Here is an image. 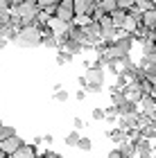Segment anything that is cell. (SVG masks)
Listing matches in <instances>:
<instances>
[{
  "instance_id": "1",
  "label": "cell",
  "mask_w": 156,
  "mask_h": 158,
  "mask_svg": "<svg viewBox=\"0 0 156 158\" xmlns=\"http://www.w3.org/2000/svg\"><path fill=\"white\" fill-rule=\"evenodd\" d=\"M41 41H43V36H41V32L36 30V27H23V30H18V36H16V45L20 48H36L41 45Z\"/></svg>"
},
{
  "instance_id": "2",
  "label": "cell",
  "mask_w": 156,
  "mask_h": 158,
  "mask_svg": "<svg viewBox=\"0 0 156 158\" xmlns=\"http://www.w3.org/2000/svg\"><path fill=\"white\" fill-rule=\"evenodd\" d=\"M54 18L61 20V23L66 25H73L75 23V5L73 0H59V5H57V11H54Z\"/></svg>"
},
{
  "instance_id": "3",
  "label": "cell",
  "mask_w": 156,
  "mask_h": 158,
  "mask_svg": "<svg viewBox=\"0 0 156 158\" xmlns=\"http://www.w3.org/2000/svg\"><path fill=\"white\" fill-rule=\"evenodd\" d=\"M73 5H75V16L77 18H93V11L97 7L95 0H73Z\"/></svg>"
},
{
  "instance_id": "4",
  "label": "cell",
  "mask_w": 156,
  "mask_h": 158,
  "mask_svg": "<svg viewBox=\"0 0 156 158\" xmlns=\"http://www.w3.org/2000/svg\"><path fill=\"white\" fill-rule=\"evenodd\" d=\"M23 145H25V142H23V138H20V135H11V138H7V140L0 142V149H2V154H5L7 158H9L11 154H16Z\"/></svg>"
},
{
  "instance_id": "5",
  "label": "cell",
  "mask_w": 156,
  "mask_h": 158,
  "mask_svg": "<svg viewBox=\"0 0 156 158\" xmlns=\"http://www.w3.org/2000/svg\"><path fill=\"white\" fill-rule=\"evenodd\" d=\"M116 109H118V118H133V115H138V104L131 102V99H122Z\"/></svg>"
},
{
  "instance_id": "6",
  "label": "cell",
  "mask_w": 156,
  "mask_h": 158,
  "mask_svg": "<svg viewBox=\"0 0 156 158\" xmlns=\"http://www.w3.org/2000/svg\"><path fill=\"white\" fill-rule=\"evenodd\" d=\"M84 79H86V84H97V86H102V81H104V68H100V66L86 68Z\"/></svg>"
},
{
  "instance_id": "7",
  "label": "cell",
  "mask_w": 156,
  "mask_h": 158,
  "mask_svg": "<svg viewBox=\"0 0 156 158\" xmlns=\"http://www.w3.org/2000/svg\"><path fill=\"white\" fill-rule=\"evenodd\" d=\"M140 109H143V113H145L152 122L156 120V102H154L152 95H143V99H140Z\"/></svg>"
},
{
  "instance_id": "8",
  "label": "cell",
  "mask_w": 156,
  "mask_h": 158,
  "mask_svg": "<svg viewBox=\"0 0 156 158\" xmlns=\"http://www.w3.org/2000/svg\"><path fill=\"white\" fill-rule=\"evenodd\" d=\"M9 158H39V147H34V145H23L16 154H11Z\"/></svg>"
},
{
  "instance_id": "9",
  "label": "cell",
  "mask_w": 156,
  "mask_h": 158,
  "mask_svg": "<svg viewBox=\"0 0 156 158\" xmlns=\"http://www.w3.org/2000/svg\"><path fill=\"white\" fill-rule=\"evenodd\" d=\"M140 25H143L147 32H152L154 27H156V9L145 11V14H143V20H140Z\"/></svg>"
},
{
  "instance_id": "10",
  "label": "cell",
  "mask_w": 156,
  "mask_h": 158,
  "mask_svg": "<svg viewBox=\"0 0 156 158\" xmlns=\"http://www.w3.org/2000/svg\"><path fill=\"white\" fill-rule=\"evenodd\" d=\"M111 20H113V27L122 32V27H124V23H127V11H122V9H116V11L111 14Z\"/></svg>"
},
{
  "instance_id": "11",
  "label": "cell",
  "mask_w": 156,
  "mask_h": 158,
  "mask_svg": "<svg viewBox=\"0 0 156 158\" xmlns=\"http://www.w3.org/2000/svg\"><path fill=\"white\" fill-rule=\"evenodd\" d=\"M109 138H111V140L120 147L122 142L129 140V135H127V131H122V129H118V127H116V129H111V131H109Z\"/></svg>"
},
{
  "instance_id": "12",
  "label": "cell",
  "mask_w": 156,
  "mask_h": 158,
  "mask_svg": "<svg viewBox=\"0 0 156 158\" xmlns=\"http://www.w3.org/2000/svg\"><path fill=\"white\" fill-rule=\"evenodd\" d=\"M133 147H136V154L138 156H143V154H152L154 149H152V142L150 140H138V142H133Z\"/></svg>"
},
{
  "instance_id": "13",
  "label": "cell",
  "mask_w": 156,
  "mask_h": 158,
  "mask_svg": "<svg viewBox=\"0 0 156 158\" xmlns=\"http://www.w3.org/2000/svg\"><path fill=\"white\" fill-rule=\"evenodd\" d=\"M118 149H120V156H122V158H133V154H136V147H133V142H122Z\"/></svg>"
},
{
  "instance_id": "14",
  "label": "cell",
  "mask_w": 156,
  "mask_h": 158,
  "mask_svg": "<svg viewBox=\"0 0 156 158\" xmlns=\"http://www.w3.org/2000/svg\"><path fill=\"white\" fill-rule=\"evenodd\" d=\"M97 7H100L104 14H113V11L118 9V2H116V0H100V2H97Z\"/></svg>"
},
{
  "instance_id": "15",
  "label": "cell",
  "mask_w": 156,
  "mask_h": 158,
  "mask_svg": "<svg viewBox=\"0 0 156 158\" xmlns=\"http://www.w3.org/2000/svg\"><path fill=\"white\" fill-rule=\"evenodd\" d=\"M41 43H43L45 48H57V50H59V39H57V36H54L52 32L43 34V41H41Z\"/></svg>"
},
{
  "instance_id": "16",
  "label": "cell",
  "mask_w": 156,
  "mask_h": 158,
  "mask_svg": "<svg viewBox=\"0 0 156 158\" xmlns=\"http://www.w3.org/2000/svg\"><path fill=\"white\" fill-rule=\"evenodd\" d=\"M9 0H0V25L7 20V16H9Z\"/></svg>"
},
{
  "instance_id": "17",
  "label": "cell",
  "mask_w": 156,
  "mask_h": 158,
  "mask_svg": "<svg viewBox=\"0 0 156 158\" xmlns=\"http://www.w3.org/2000/svg\"><path fill=\"white\" fill-rule=\"evenodd\" d=\"M104 120L106 122H118V109L116 106H109V109H104Z\"/></svg>"
},
{
  "instance_id": "18",
  "label": "cell",
  "mask_w": 156,
  "mask_h": 158,
  "mask_svg": "<svg viewBox=\"0 0 156 158\" xmlns=\"http://www.w3.org/2000/svg\"><path fill=\"white\" fill-rule=\"evenodd\" d=\"M11 135H16V129H14V127H0V142H2V140H7V138H11Z\"/></svg>"
},
{
  "instance_id": "19",
  "label": "cell",
  "mask_w": 156,
  "mask_h": 158,
  "mask_svg": "<svg viewBox=\"0 0 156 158\" xmlns=\"http://www.w3.org/2000/svg\"><path fill=\"white\" fill-rule=\"evenodd\" d=\"M79 138H82V135H79V131H70V133L66 135V145H68V147H77Z\"/></svg>"
},
{
  "instance_id": "20",
  "label": "cell",
  "mask_w": 156,
  "mask_h": 158,
  "mask_svg": "<svg viewBox=\"0 0 156 158\" xmlns=\"http://www.w3.org/2000/svg\"><path fill=\"white\" fill-rule=\"evenodd\" d=\"M77 147H79L82 152H91L93 142H91V138H86V135H82V138H79V142H77Z\"/></svg>"
},
{
  "instance_id": "21",
  "label": "cell",
  "mask_w": 156,
  "mask_h": 158,
  "mask_svg": "<svg viewBox=\"0 0 156 158\" xmlns=\"http://www.w3.org/2000/svg\"><path fill=\"white\" fill-rule=\"evenodd\" d=\"M73 61V56H70L68 52H63V50H59V54H57V63H61V66H66V63Z\"/></svg>"
},
{
  "instance_id": "22",
  "label": "cell",
  "mask_w": 156,
  "mask_h": 158,
  "mask_svg": "<svg viewBox=\"0 0 156 158\" xmlns=\"http://www.w3.org/2000/svg\"><path fill=\"white\" fill-rule=\"evenodd\" d=\"M54 99H57V102H66V99H68V90H54Z\"/></svg>"
},
{
  "instance_id": "23",
  "label": "cell",
  "mask_w": 156,
  "mask_h": 158,
  "mask_svg": "<svg viewBox=\"0 0 156 158\" xmlns=\"http://www.w3.org/2000/svg\"><path fill=\"white\" fill-rule=\"evenodd\" d=\"M39 158H61V154H57V152H52V149H45L43 154H39Z\"/></svg>"
},
{
  "instance_id": "24",
  "label": "cell",
  "mask_w": 156,
  "mask_h": 158,
  "mask_svg": "<svg viewBox=\"0 0 156 158\" xmlns=\"http://www.w3.org/2000/svg\"><path fill=\"white\" fill-rule=\"evenodd\" d=\"M86 93H100L102 90V86H97V84H86V88H84Z\"/></svg>"
},
{
  "instance_id": "25",
  "label": "cell",
  "mask_w": 156,
  "mask_h": 158,
  "mask_svg": "<svg viewBox=\"0 0 156 158\" xmlns=\"http://www.w3.org/2000/svg\"><path fill=\"white\" fill-rule=\"evenodd\" d=\"M73 124H75V131H82V129L86 127V124H84V120H82V118H75V122H73Z\"/></svg>"
},
{
  "instance_id": "26",
  "label": "cell",
  "mask_w": 156,
  "mask_h": 158,
  "mask_svg": "<svg viewBox=\"0 0 156 158\" xmlns=\"http://www.w3.org/2000/svg\"><path fill=\"white\" fill-rule=\"evenodd\" d=\"M93 118L95 120H104V109H93Z\"/></svg>"
},
{
  "instance_id": "27",
  "label": "cell",
  "mask_w": 156,
  "mask_h": 158,
  "mask_svg": "<svg viewBox=\"0 0 156 158\" xmlns=\"http://www.w3.org/2000/svg\"><path fill=\"white\" fill-rule=\"evenodd\" d=\"M109 73H113V75H120V70H118V63H109Z\"/></svg>"
},
{
  "instance_id": "28",
  "label": "cell",
  "mask_w": 156,
  "mask_h": 158,
  "mask_svg": "<svg viewBox=\"0 0 156 158\" xmlns=\"http://www.w3.org/2000/svg\"><path fill=\"white\" fill-rule=\"evenodd\" d=\"M109 158H122V156H120V149H113V152L109 154Z\"/></svg>"
},
{
  "instance_id": "29",
  "label": "cell",
  "mask_w": 156,
  "mask_h": 158,
  "mask_svg": "<svg viewBox=\"0 0 156 158\" xmlns=\"http://www.w3.org/2000/svg\"><path fill=\"white\" fill-rule=\"evenodd\" d=\"M77 99H82V102H84V99H86V90H77Z\"/></svg>"
},
{
  "instance_id": "30",
  "label": "cell",
  "mask_w": 156,
  "mask_h": 158,
  "mask_svg": "<svg viewBox=\"0 0 156 158\" xmlns=\"http://www.w3.org/2000/svg\"><path fill=\"white\" fill-rule=\"evenodd\" d=\"M150 39H152V41H156V27H154V30L150 32Z\"/></svg>"
},
{
  "instance_id": "31",
  "label": "cell",
  "mask_w": 156,
  "mask_h": 158,
  "mask_svg": "<svg viewBox=\"0 0 156 158\" xmlns=\"http://www.w3.org/2000/svg\"><path fill=\"white\" fill-rule=\"evenodd\" d=\"M0 158H7V156H5V154H2V149H0Z\"/></svg>"
},
{
  "instance_id": "32",
  "label": "cell",
  "mask_w": 156,
  "mask_h": 158,
  "mask_svg": "<svg viewBox=\"0 0 156 158\" xmlns=\"http://www.w3.org/2000/svg\"><path fill=\"white\" fill-rule=\"evenodd\" d=\"M152 158H156V152H154V154H152Z\"/></svg>"
},
{
  "instance_id": "33",
  "label": "cell",
  "mask_w": 156,
  "mask_h": 158,
  "mask_svg": "<svg viewBox=\"0 0 156 158\" xmlns=\"http://www.w3.org/2000/svg\"><path fill=\"white\" fill-rule=\"evenodd\" d=\"M0 127H2V120H0Z\"/></svg>"
}]
</instances>
